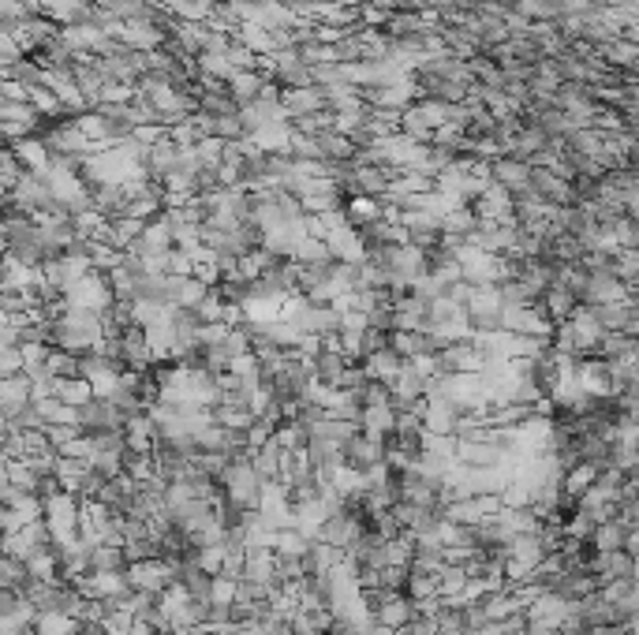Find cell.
I'll return each mask as SVG.
<instances>
[{"instance_id": "cell-1", "label": "cell", "mask_w": 639, "mask_h": 635, "mask_svg": "<svg viewBox=\"0 0 639 635\" xmlns=\"http://www.w3.org/2000/svg\"><path fill=\"white\" fill-rule=\"evenodd\" d=\"M79 515H83V497H75L68 490H57L46 497V527L57 549L79 542Z\"/></svg>"}, {"instance_id": "cell-2", "label": "cell", "mask_w": 639, "mask_h": 635, "mask_svg": "<svg viewBox=\"0 0 639 635\" xmlns=\"http://www.w3.org/2000/svg\"><path fill=\"white\" fill-rule=\"evenodd\" d=\"M68 303L71 307H83V310H105V307H112L116 303V296H112V281H109V273H101V269H90L83 281H79L71 292H68Z\"/></svg>"}, {"instance_id": "cell-3", "label": "cell", "mask_w": 639, "mask_h": 635, "mask_svg": "<svg viewBox=\"0 0 639 635\" xmlns=\"http://www.w3.org/2000/svg\"><path fill=\"white\" fill-rule=\"evenodd\" d=\"M490 180L501 183L512 194H520V191L531 187V161H524V157H512V153L494 157V161H490Z\"/></svg>"}, {"instance_id": "cell-4", "label": "cell", "mask_w": 639, "mask_h": 635, "mask_svg": "<svg viewBox=\"0 0 639 635\" xmlns=\"http://www.w3.org/2000/svg\"><path fill=\"white\" fill-rule=\"evenodd\" d=\"M330 109V98L322 87H296V90H285V112L288 120H303V116H314V112H326Z\"/></svg>"}, {"instance_id": "cell-5", "label": "cell", "mask_w": 639, "mask_h": 635, "mask_svg": "<svg viewBox=\"0 0 639 635\" xmlns=\"http://www.w3.org/2000/svg\"><path fill=\"white\" fill-rule=\"evenodd\" d=\"M30 404H34V396H30V378L26 374L0 378V411H5V419H16Z\"/></svg>"}, {"instance_id": "cell-6", "label": "cell", "mask_w": 639, "mask_h": 635, "mask_svg": "<svg viewBox=\"0 0 639 635\" xmlns=\"http://www.w3.org/2000/svg\"><path fill=\"white\" fill-rule=\"evenodd\" d=\"M266 90H269V75H262L258 68L232 71V78H228V94H232L239 105H251V101H258Z\"/></svg>"}, {"instance_id": "cell-7", "label": "cell", "mask_w": 639, "mask_h": 635, "mask_svg": "<svg viewBox=\"0 0 639 635\" xmlns=\"http://www.w3.org/2000/svg\"><path fill=\"white\" fill-rule=\"evenodd\" d=\"M210 296V288L198 281V276H173V288H169V303L173 307H191L198 310V303H203Z\"/></svg>"}, {"instance_id": "cell-8", "label": "cell", "mask_w": 639, "mask_h": 635, "mask_svg": "<svg viewBox=\"0 0 639 635\" xmlns=\"http://www.w3.org/2000/svg\"><path fill=\"white\" fill-rule=\"evenodd\" d=\"M310 538L299 531V527H285V531H277V542H273V549H277V557L281 561H303L307 553H310Z\"/></svg>"}, {"instance_id": "cell-9", "label": "cell", "mask_w": 639, "mask_h": 635, "mask_svg": "<svg viewBox=\"0 0 639 635\" xmlns=\"http://www.w3.org/2000/svg\"><path fill=\"white\" fill-rule=\"evenodd\" d=\"M404 363L408 359H401L393 348H385V351H378V355H371V359L363 363L367 367V374L374 378V381H385V385H393L396 378H401V370H404Z\"/></svg>"}, {"instance_id": "cell-10", "label": "cell", "mask_w": 639, "mask_h": 635, "mask_svg": "<svg viewBox=\"0 0 639 635\" xmlns=\"http://www.w3.org/2000/svg\"><path fill=\"white\" fill-rule=\"evenodd\" d=\"M57 396L71 408H87L94 401V381L87 378H57Z\"/></svg>"}, {"instance_id": "cell-11", "label": "cell", "mask_w": 639, "mask_h": 635, "mask_svg": "<svg viewBox=\"0 0 639 635\" xmlns=\"http://www.w3.org/2000/svg\"><path fill=\"white\" fill-rule=\"evenodd\" d=\"M37 635H75L79 631V620L68 617V613H42L34 624Z\"/></svg>"}, {"instance_id": "cell-12", "label": "cell", "mask_w": 639, "mask_h": 635, "mask_svg": "<svg viewBox=\"0 0 639 635\" xmlns=\"http://www.w3.org/2000/svg\"><path fill=\"white\" fill-rule=\"evenodd\" d=\"M292 258H296L299 265H314V262H330L333 255H330V244H326V240H314V235H307V240L292 251Z\"/></svg>"}, {"instance_id": "cell-13", "label": "cell", "mask_w": 639, "mask_h": 635, "mask_svg": "<svg viewBox=\"0 0 639 635\" xmlns=\"http://www.w3.org/2000/svg\"><path fill=\"white\" fill-rule=\"evenodd\" d=\"M46 370L53 378H79V355H71L64 348H53L49 359H46Z\"/></svg>"}, {"instance_id": "cell-14", "label": "cell", "mask_w": 639, "mask_h": 635, "mask_svg": "<svg viewBox=\"0 0 639 635\" xmlns=\"http://www.w3.org/2000/svg\"><path fill=\"white\" fill-rule=\"evenodd\" d=\"M236 599H239V579H232V576H214V583H210V602L232 609Z\"/></svg>"}, {"instance_id": "cell-15", "label": "cell", "mask_w": 639, "mask_h": 635, "mask_svg": "<svg viewBox=\"0 0 639 635\" xmlns=\"http://www.w3.org/2000/svg\"><path fill=\"white\" fill-rule=\"evenodd\" d=\"M0 176H5V194H8V191H16V187H19V180L26 176V169H23V161L16 157V150H12V146L5 150V161H0Z\"/></svg>"}, {"instance_id": "cell-16", "label": "cell", "mask_w": 639, "mask_h": 635, "mask_svg": "<svg viewBox=\"0 0 639 635\" xmlns=\"http://www.w3.org/2000/svg\"><path fill=\"white\" fill-rule=\"evenodd\" d=\"M23 374V348H0V378Z\"/></svg>"}]
</instances>
